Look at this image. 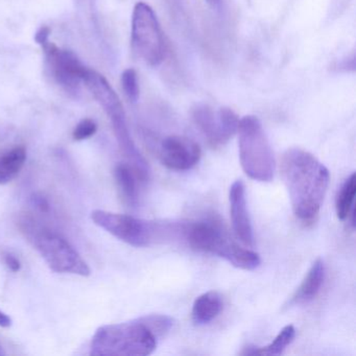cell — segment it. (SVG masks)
<instances>
[{
  "label": "cell",
  "mask_w": 356,
  "mask_h": 356,
  "mask_svg": "<svg viewBox=\"0 0 356 356\" xmlns=\"http://www.w3.org/2000/svg\"><path fill=\"white\" fill-rule=\"evenodd\" d=\"M193 122L212 147L226 145L237 133L239 118L232 109L222 107L214 111L206 104H199L191 112Z\"/></svg>",
  "instance_id": "obj_8"
},
{
  "label": "cell",
  "mask_w": 356,
  "mask_h": 356,
  "mask_svg": "<svg viewBox=\"0 0 356 356\" xmlns=\"http://www.w3.org/2000/svg\"><path fill=\"white\" fill-rule=\"evenodd\" d=\"M31 204H32L33 207L36 208L38 211L43 212V213H47L49 211V201L39 193H34L31 197Z\"/></svg>",
  "instance_id": "obj_22"
},
{
  "label": "cell",
  "mask_w": 356,
  "mask_h": 356,
  "mask_svg": "<svg viewBox=\"0 0 356 356\" xmlns=\"http://www.w3.org/2000/svg\"><path fill=\"white\" fill-rule=\"evenodd\" d=\"M26 161L24 147H15L0 153V185L12 182L22 172Z\"/></svg>",
  "instance_id": "obj_15"
},
{
  "label": "cell",
  "mask_w": 356,
  "mask_h": 356,
  "mask_svg": "<svg viewBox=\"0 0 356 356\" xmlns=\"http://www.w3.org/2000/svg\"><path fill=\"white\" fill-rule=\"evenodd\" d=\"M325 264L321 258L312 264L300 286L291 297L289 305H300L314 300L321 291L325 280Z\"/></svg>",
  "instance_id": "obj_13"
},
{
  "label": "cell",
  "mask_w": 356,
  "mask_h": 356,
  "mask_svg": "<svg viewBox=\"0 0 356 356\" xmlns=\"http://www.w3.org/2000/svg\"><path fill=\"white\" fill-rule=\"evenodd\" d=\"M139 320L154 333L157 339L164 337L174 326V320L165 314H147V316H141Z\"/></svg>",
  "instance_id": "obj_19"
},
{
  "label": "cell",
  "mask_w": 356,
  "mask_h": 356,
  "mask_svg": "<svg viewBox=\"0 0 356 356\" xmlns=\"http://www.w3.org/2000/svg\"><path fill=\"white\" fill-rule=\"evenodd\" d=\"M97 126L95 122L86 118V120H81L79 122L78 126L74 129L72 136H74V140L82 141L92 137L97 133Z\"/></svg>",
  "instance_id": "obj_21"
},
{
  "label": "cell",
  "mask_w": 356,
  "mask_h": 356,
  "mask_svg": "<svg viewBox=\"0 0 356 356\" xmlns=\"http://www.w3.org/2000/svg\"><path fill=\"white\" fill-rule=\"evenodd\" d=\"M281 177L295 216L305 222L314 220L320 212L328 189V168L309 152L293 147L283 155Z\"/></svg>",
  "instance_id": "obj_1"
},
{
  "label": "cell",
  "mask_w": 356,
  "mask_h": 356,
  "mask_svg": "<svg viewBox=\"0 0 356 356\" xmlns=\"http://www.w3.org/2000/svg\"><path fill=\"white\" fill-rule=\"evenodd\" d=\"M12 326V318L5 312L0 310V327L3 328H9Z\"/></svg>",
  "instance_id": "obj_25"
},
{
  "label": "cell",
  "mask_w": 356,
  "mask_h": 356,
  "mask_svg": "<svg viewBox=\"0 0 356 356\" xmlns=\"http://www.w3.org/2000/svg\"><path fill=\"white\" fill-rule=\"evenodd\" d=\"M51 35V29L49 26H41L36 34H35V41L40 45L41 47L47 45L49 42V38Z\"/></svg>",
  "instance_id": "obj_23"
},
{
  "label": "cell",
  "mask_w": 356,
  "mask_h": 356,
  "mask_svg": "<svg viewBox=\"0 0 356 356\" xmlns=\"http://www.w3.org/2000/svg\"><path fill=\"white\" fill-rule=\"evenodd\" d=\"M205 1L208 5L211 6V7L213 8L218 7L220 3V0H205Z\"/></svg>",
  "instance_id": "obj_26"
},
{
  "label": "cell",
  "mask_w": 356,
  "mask_h": 356,
  "mask_svg": "<svg viewBox=\"0 0 356 356\" xmlns=\"http://www.w3.org/2000/svg\"><path fill=\"white\" fill-rule=\"evenodd\" d=\"M49 70L56 82L70 93L78 92L87 68L72 51L49 42L42 47Z\"/></svg>",
  "instance_id": "obj_9"
},
{
  "label": "cell",
  "mask_w": 356,
  "mask_h": 356,
  "mask_svg": "<svg viewBox=\"0 0 356 356\" xmlns=\"http://www.w3.org/2000/svg\"><path fill=\"white\" fill-rule=\"evenodd\" d=\"M222 310V296L218 291H210L199 296L193 305L191 316L195 324H209Z\"/></svg>",
  "instance_id": "obj_14"
},
{
  "label": "cell",
  "mask_w": 356,
  "mask_h": 356,
  "mask_svg": "<svg viewBox=\"0 0 356 356\" xmlns=\"http://www.w3.org/2000/svg\"><path fill=\"white\" fill-rule=\"evenodd\" d=\"M122 85L124 93L132 103L138 102L140 97V87H139L138 76L133 68H128L122 74Z\"/></svg>",
  "instance_id": "obj_20"
},
{
  "label": "cell",
  "mask_w": 356,
  "mask_h": 356,
  "mask_svg": "<svg viewBox=\"0 0 356 356\" xmlns=\"http://www.w3.org/2000/svg\"><path fill=\"white\" fill-rule=\"evenodd\" d=\"M296 337V329L293 325H287L278 333L274 341L266 347H257L256 355H280L286 349L287 346L293 343Z\"/></svg>",
  "instance_id": "obj_18"
},
{
  "label": "cell",
  "mask_w": 356,
  "mask_h": 356,
  "mask_svg": "<svg viewBox=\"0 0 356 356\" xmlns=\"http://www.w3.org/2000/svg\"><path fill=\"white\" fill-rule=\"evenodd\" d=\"M237 134L239 159L245 174L258 182H270L275 174L274 154L259 118L254 115L241 118Z\"/></svg>",
  "instance_id": "obj_5"
},
{
  "label": "cell",
  "mask_w": 356,
  "mask_h": 356,
  "mask_svg": "<svg viewBox=\"0 0 356 356\" xmlns=\"http://www.w3.org/2000/svg\"><path fill=\"white\" fill-rule=\"evenodd\" d=\"M229 203H230V216L232 220L233 230L241 243L247 247H253L254 234L248 211L245 186L243 181L237 180L231 185L229 191Z\"/></svg>",
  "instance_id": "obj_12"
},
{
  "label": "cell",
  "mask_w": 356,
  "mask_h": 356,
  "mask_svg": "<svg viewBox=\"0 0 356 356\" xmlns=\"http://www.w3.org/2000/svg\"><path fill=\"white\" fill-rule=\"evenodd\" d=\"M116 183L124 203L130 207H136L138 204V188L136 174L131 166L118 164L114 170Z\"/></svg>",
  "instance_id": "obj_16"
},
{
  "label": "cell",
  "mask_w": 356,
  "mask_h": 356,
  "mask_svg": "<svg viewBox=\"0 0 356 356\" xmlns=\"http://www.w3.org/2000/svg\"><path fill=\"white\" fill-rule=\"evenodd\" d=\"M189 245L197 251L224 258L235 268L253 270L261 264L256 252L241 248L231 241L224 229L213 220H204L183 228Z\"/></svg>",
  "instance_id": "obj_4"
},
{
  "label": "cell",
  "mask_w": 356,
  "mask_h": 356,
  "mask_svg": "<svg viewBox=\"0 0 356 356\" xmlns=\"http://www.w3.org/2000/svg\"><path fill=\"white\" fill-rule=\"evenodd\" d=\"M5 351H3V346L0 343V355H5Z\"/></svg>",
  "instance_id": "obj_27"
},
{
  "label": "cell",
  "mask_w": 356,
  "mask_h": 356,
  "mask_svg": "<svg viewBox=\"0 0 356 356\" xmlns=\"http://www.w3.org/2000/svg\"><path fill=\"white\" fill-rule=\"evenodd\" d=\"M160 160L165 168L176 172L191 170L201 159V147L193 139L170 136L162 141Z\"/></svg>",
  "instance_id": "obj_10"
},
{
  "label": "cell",
  "mask_w": 356,
  "mask_h": 356,
  "mask_svg": "<svg viewBox=\"0 0 356 356\" xmlns=\"http://www.w3.org/2000/svg\"><path fill=\"white\" fill-rule=\"evenodd\" d=\"M157 337L139 318L99 327L91 341L95 356H145L157 348Z\"/></svg>",
  "instance_id": "obj_3"
},
{
  "label": "cell",
  "mask_w": 356,
  "mask_h": 356,
  "mask_svg": "<svg viewBox=\"0 0 356 356\" xmlns=\"http://www.w3.org/2000/svg\"><path fill=\"white\" fill-rule=\"evenodd\" d=\"M83 83L109 116L112 124L126 120L124 106L105 76L87 68Z\"/></svg>",
  "instance_id": "obj_11"
},
{
  "label": "cell",
  "mask_w": 356,
  "mask_h": 356,
  "mask_svg": "<svg viewBox=\"0 0 356 356\" xmlns=\"http://www.w3.org/2000/svg\"><path fill=\"white\" fill-rule=\"evenodd\" d=\"M19 228L54 272L83 277L90 275V268L82 256L55 231L28 216L20 218Z\"/></svg>",
  "instance_id": "obj_2"
},
{
  "label": "cell",
  "mask_w": 356,
  "mask_h": 356,
  "mask_svg": "<svg viewBox=\"0 0 356 356\" xmlns=\"http://www.w3.org/2000/svg\"><path fill=\"white\" fill-rule=\"evenodd\" d=\"M6 266H8L10 270L12 272L17 273L19 272L22 268V264H20L19 259L12 254H6L5 255Z\"/></svg>",
  "instance_id": "obj_24"
},
{
  "label": "cell",
  "mask_w": 356,
  "mask_h": 356,
  "mask_svg": "<svg viewBox=\"0 0 356 356\" xmlns=\"http://www.w3.org/2000/svg\"><path fill=\"white\" fill-rule=\"evenodd\" d=\"M132 49L147 65L159 66L165 56V42L157 15L147 3L135 5L132 15Z\"/></svg>",
  "instance_id": "obj_6"
},
{
  "label": "cell",
  "mask_w": 356,
  "mask_h": 356,
  "mask_svg": "<svg viewBox=\"0 0 356 356\" xmlns=\"http://www.w3.org/2000/svg\"><path fill=\"white\" fill-rule=\"evenodd\" d=\"M356 193L355 174L350 175L347 180L343 183L335 200V209L337 218L341 220H349L350 214L355 210L354 201Z\"/></svg>",
  "instance_id": "obj_17"
},
{
  "label": "cell",
  "mask_w": 356,
  "mask_h": 356,
  "mask_svg": "<svg viewBox=\"0 0 356 356\" xmlns=\"http://www.w3.org/2000/svg\"><path fill=\"white\" fill-rule=\"evenodd\" d=\"M91 218L97 226L133 247L151 245L160 231L154 222L105 210H95L91 213Z\"/></svg>",
  "instance_id": "obj_7"
}]
</instances>
